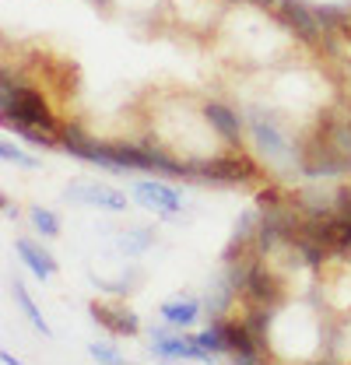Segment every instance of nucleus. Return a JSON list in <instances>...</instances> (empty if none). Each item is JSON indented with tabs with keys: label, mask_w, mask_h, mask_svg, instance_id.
Wrapping results in <instances>:
<instances>
[{
	"label": "nucleus",
	"mask_w": 351,
	"mask_h": 365,
	"mask_svg": "<svg viewBox=\"0 0 351 365\" xmlns=\"http://www.w3.org/2000/svg\"><path fill=\"white\" fill-rule=\"evenodd\" d=\"M0 106H4V120L11 123H29V127H43V130H56V120L46 106V98L36 88H14L11 78L4 74V95H0Z\"/></svg>",
	"instance_id": "f257e3e1"
},
{
	"label": "nucleus",
	"mask_w": 351,
	"mask_h": 365,
	"mask_svg": "<svg viewBox=\"0 0 351 365\" xmlns=\"http://www.w3.org/2000/svg\"><path fill=\"white\" fill-rule=\"evenodd\" d=\"M67 200L74 204H91V207H106V211H127V197L113 186H102V182H88L78 180L67 186Z\"/></svg>",
	"instance_id": "f03ea898"
},
{
	"label": "nucleus",
	"mask_w": 351,
	"mask_h": 365,
	"mask_svg": "<svg viewBox=\"0 0 351 365\" xmlns=\"http://www.w3.org/2000/svg\"><path fill=\"white\" fill-rule=\"evenodd\" d=\"M200 173H204L208 180H218V182H246V180H253L257 169H253V162L243 158V155H225V158L204 162Z\"/></svg>",
	"instance_id": "7ed1b4c3"
},
{
	"label": "nucleus",
	"mask_w": 351,
	"mask_h": 365,
	"mask_svg": "<svg viewBox=\"0 0 351 365\" xmlns=\"http://www.w3.org/2000/svg\"><path fill=\"white\" fill-rule=\"evenodd\" d=\"M221 334H225V351H232V359L235 362H257L260 355H257V337H253V330L246 327V323H221Z\"/></svg>",
	"instance_id": "20e7f679"
},
{
	"label": "nucleus",
	"mask_w": 351,
	"mask_h": 365,
	"mask_svg": "<svg viewBox=\"0 0 351 365\" xmlns=\"http://www.w3.org/2000/svg\"><path fill=\"white\" fill-rule=\"evenodd\" d=\"M133 197L144 207H155V211H166V215H176L183 207V197L176 193L173 186H166V182H137L133 186Z\"/></svg>",
	"instance_id": "39448f33"
},
{
	"label": "nucleus",
	"mask_w": 351,
	"mask_h": 365,
	"mask_svg": "<svg viewBox=\"0 0 351 365\" xmlns=\"http://www.w3.org/2000/svg\"><path fill=\"white\" fill-rule=\"evenodd\" d=\"M278 11H281V21H285L288 29H295L302 39H316V36H320V18L309 11L302 0H281Z\"/></svg>",
	"instance_id": "423d86ee"
},
{
	"label": "nucleus",
	"mask_w": 351,
	"mask_h": 365,
	"mask_svg": "<svg viewBox=\"0 0 351 365\" xmlns=\"http://www.w3.org/2000/svg\"><path fill=\"white\" fill-rule=\"evenodd\" d=\"M246 295H250L253 302L267 306V302H274V299L281 295V284H278V277H274L270 271H263V267H253V271L246 274Z\"/></svg>",
	"instance_id": "0eeeda50"
},
{
	"label": "nucleus",
	"mask_w": 351,
	"mask_h": 365,
	"mask_svg": "<svg viewBox=\"0 0 351 365\" xmlns=\"http://www.w3.org/2000/svg\"><path fill=\"white\" fill-rule=\"evenodd\" d=\"M91 317L98 319V323H102V327H106L109 334H120V337H123V334H137V327H141L133 313L113 309V306H98V302L91 306Z\"/></svg>",
	"instance_id": "6e6552de"
},
{
	"label": "nucleus",
	"mask_w": 351,
	"mask_h": 365,
	"mask_svg": "<svg viewBox=\"0 0 351 365\" xmlns=\"http://www.w3.org/2000/svg\"><path fill=\"white\" fill-rule=\"evenodd\" d=\"M253 137H257L260 151H267L270 158H288V155H292V148H288V140L281 137V130H278L274 123H263L260 116L253 120Z\"/></svg>",
	"instance_id": "1a4fd4ad"
},
{
	"label": "nucleus",
	"mask_w": 351,
	"mask_h": 365,
	"mask_svg": "<svg viewBox=\"0 0 351 365\" xmlns=\"http://www.w3.org/2000/svg\"><path fill=\"white\" fill-rule=\"evenodd\" d=\"M14 246H18V253H21L25 267L36 274L39 281H46V277H53V274H56V264H53V257H49V253H43V250H36V246H32L29 239H18Z\"/></svg>",
	"instance_id": "9d476101"
},
{
	"label": "nucleus",
	"mask_w": 351,
	"mask_h": 365,
	"mask_svg": "<svg viewBox=\"0 0 351 365\" xmlns=\"http://www.w3.org/2000/svg\"><path fill=\"white\" fill-rule=\"evenodd\" d=\"M204 116H208V123H211L228 144H239V116H235L232 109H225V106H218V102H211V106L204 109Z\"/></svg>",
	"instance_id": "9b49d317"
},
{
	"label": "nucleus",
	"mask_w": 351,
	"mask_h": 365,
	"mask_svg": "<svg viewBox=\"0 0 351 365\" xmlns=\"http://www.w3.org/2000/svg\"><path fill=\"white\" fill-rule=\"evenodd\" d=\"M197 313H200L197 299H176V302H166V306H162V319L173 323V327H190V323L197 319Z\"/></svg>",
	"instance_id": "f8f14e48"
},
{
	"label": "nucleus",
	"mask_w": 351,
	"mask_h": 365,
	"mask_svg": "<svg viewBox=\"0 0 351 365\" xmlns=\"http://www.w3.org/2000/svg\"><path fill=\"white\" fill-rule=\"evenodd\" d=\"M14 299H18V306L25 309V317H29V323L36 327V330H43L46 337H49V327H46V319H43V313H39V306L29 299V292L21 288V281H14Z\"/></svg>",
	"instance_id": "ddd939ff"
},
{
	"label": "nucleus",
	"mask_w": 351,
	"mask_h": 365,
	"mask_svg": "<svg viewBox=\"0 0 351 365\" xmlns=\"http://www.w3.org/2000/svg\"><path fill=\"white\" fill-rule=\"evenodd\" d=\"M123 250H131V253H141V250H148L151 242H155V232L151 228H137V232H127L123 239Z\"/></svg>",
	"instance_id": "4468645a"
},
{
	"label": "nucleus",
	"mask_w": 351,
	"mask_h": 365,
	"mask_svg": "<svg viewBox=\"0 0 351 365\" xmlns=\"http://www.w3.org/2000/svg\"><path fill=\"white\" fill-rule=\"evenodd\" d=\"M32 225L39 228L43 235H56V232H60L56 215H53V211H46V207H32Z\"/></svg>",
	"instance_id": "2eb2a0df"
},
{
	"label": "nucleus",
	"mask_w": 351,
	"mask_h": 365,
	"mask_svg": "<svg viewBox=\"0 0 351 365\" xmlns=\"http://www.w3.org/2000/svg\"><path fill=\"white\" fill-rule=\"evenodd\" d=\"M316 18H320L323 32H327V29H348V14H345V11H337V7H320V11H316Z\"/></svg>",
	"instance_id": "dca6fc26"
},
{
	"label": "nucleus",
	"mask_w": 351,
	"mask_h": 365,
	"mask_svg": "<svg viewBox=\"0 0 351 365\" xmlns=\"http://www.w3.org/2000/svg\"><path fill=\"white\" fill-rule=\"evenodd\" d=\"M0 155H4L7 162H14V165H25V169H36V158H32V155H25V151H18V148H14L11 140H4V144H0Z\"/></svg>",
	"instance_id": "f3484780"
},
{
	"label": "nucleus",
	"mask_w": 351,
	"mask_h": 365,
	"mask_svg": "<svg viewBox=\"0 0 351 365\" xmlns=\"http://www.w3.org/2000/svg\"><path fill=\"white\" fill-rule=\"evenodd\" d=\"M88 351H91V359H98V362H120V351H116V348H106V344H91Z\"/></svg>",
	"instance_id": "a211bd4d"
},
{
	"label": "nucleus",
	"mask_w": 351,
	"mask_h": 365,
	"mask_svg": "<svg viewBox=\"0 0 351 365\" xmlns=\"http://www.w3.org/2000/svg\"><path fill=\"white\" fill-rule=\"evenodd\" d=\"M257 204L260 207H278V190H260L257 193Z\"/></svg>",
	"instance_id": "6ab92c4d"
},
{
	"label": "nucleus",
	"mask_w": 351,
	"mask_h": 365,
	"mask_svg": "<svg viewBox=\"0 0 351 365\" xmlns=\"http://www.w3.org/2000/svg\"><path fill=\"white\" fill-rule=\"evenodd\" d=\"M337 204H341V211L351 218V190H341V193H337Z\"/></svg>",
	"instance_id": "aec40b11"
},
{
	"label": "nucleus",
	"mask_w": 351,
	"mask_h": 365,
	"mask_svg": "<svg viewBox=\"0 0 351 365\" xmlns=\"http://www.w3.org/2000/svg\"><path fill=\"white\" fill-rule=\"evenodd\" d=\"M0 207H4V215H7V218H14V207H11V200H7V197L0 200Z\"/></svg>",
	"instance_id": "412c9836"
}]
</instances>
